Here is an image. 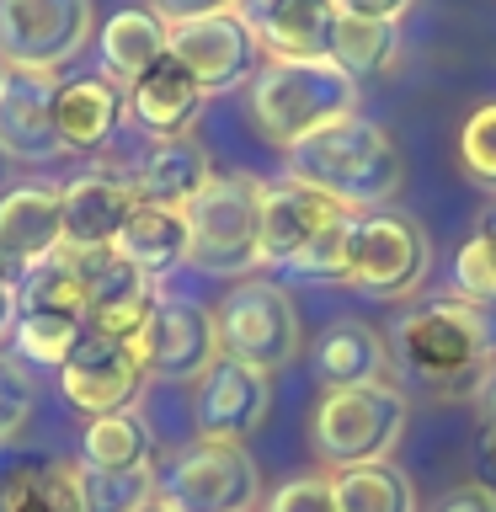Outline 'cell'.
Wrapping results in <instances>:
<instances>
[{
	"mask_svg": "<svg viewBox=\"0 0 496 512\" xmlns=\"http://www.w3.org/2000/svg\"><path fill=\"white\" fill-rule=\"evenodd\" d=\"M240 22L251 27L262 59H331L336 0H240Z\"/></svg>",
	"mask_w": 496,
	"mask_h": 512,
	"instance_id": "cell-16",
	"label": "cell"
},
{
	"mask_svg": "<svg viewBox=\"0 0 496 512\" xmlns=\"http://www.w3.org/2000/svg\"><path fill=\"white\" fill-rule=\"evenodd\" d=\"M16 310H64V315H86V283L70 262V251H48L32 267L16 272Z\"/></svg>",
	"mask_w": 496,
	"mask_h": 512,
	"instance_id": "cell-29",
	"label": "cell"
},
{
	"mask_svg": "<svg viewBox=\"0 0 496 512\" xmlns=\"http://www.w3.org/2000/svg\"><path fill=\"white\" fill-rule=\"evenodd\" d=\"M331 59L342 64L352 80L384 75V70L400 59V27H390V22H363V16H336Z\"/></svg>",
	"mask_w": 496,
	"mask_h": 512,
	"instance_id": "cell-30",
	"label": "cell"
},
{
	"mask_svg": "<svg viewBox=\"0 0 496 512\" xmlns=\"http://www.w3.org/2000/svg\"><path fill=\"white\" fill-rule=\"evenodd\" d=\"M112 251H118L128 267H139L144 278H160V272L187 262V214L139 198L134 214L123 219L118 240H112Z\"/></svg>",
	"mask_w": 496,
	"mask_h": 512,
	"instance_id": "cell-24",
	"label": "cell"
},
{
	"mask_svg": "<svg viewBox=\"0 0 496 512\" xmlns=\"http://www.w3.org/2000/svg\"><path fill=\"white\" fill-rule=\"evenodd\" d=\"M411 422V400L400 384H347L326 390L310 416V448L326 470H352V464L390 459Z\"/></svg>",
	"mask_w": 496,
	"mask_h": 512,
	"instance_id": "cell-5",
	"label": "cell"
},
{
	"mask_svg": "<svg viewBox=\"0 0 496 512\" xmlns=\"http://www.w3.org/2000/svg\"><path fill=\"white\" fill-rule=\"evenodd\" d=\"M96 0H0V59L6 70L59 75L86 54Z\"/></svg>",
	"mask_w": 496,
	"mask_h": 512,
	"instance_id": "cell-9",
	"label": "cell"
},
{
	"mask_svg": "<svg viewBox=\"0 0 496 512\" xmlns=\"http://www.w3.org/2000/svg\"><path fill=\"white\" fill-rule=\"evenodd\" d=\"M80 496H86V512H139L160 496V480L155 470H91V464H80Z\"/></svg>",
	"mask_w": 496,
	"mask_h": 512,
	"instance_id": "cell-32",
	"label": "cell"
},
{
	"mask_svg": "<svg viewBox=\"0 0 496 512\" xmlns=\"http://www.w3.org/2000/svg\"><path fill=\"white\" fill-rule=\"evenodd\" d=\"M203 102H208L203 86H198V80H192L171 54L160 59L155 70H144L134 86H128V112H134V123H139L150 139L192 134V123H198Z\"/></svg>",
	"mask_w": 496,
	"mask_h": 512,
	"instance_id": "cell-22",
	"label": "cell"
},
{
	"mask_svg": "<svg viewBox=\"0 0 496 512\" xmlns=\"http://www.w3.org/2000/svg\"><path fill=\"white\" fill-rule=\"evenodd\" d=\"M128 118V86H118L107 70L102 75H80L64 80L54 96V128L64 150H102L118 134V123Z\"/></svg>",
	"mask_w": 496,
	"mask_h": 512,
	"instance_id": "cell-21",
	"label": "cell"
},
{
	"mask_svg": "<svg viewBox=\"0 0 496 512\" xmlns=\"http://www.w3.org/2000/svg\"><path fill=\"white\" fill-rule=\"evenodd\" d=\"M86 342V315H64V310H32V315H16V358L32 363V368H64L70 352Z\"/></svg>",
	"mask_w": 496,
	"mask_h": 512,
	"instance_id": "cell-31",
	"label": "cell"
},
{
	"mask_svg": "<svg viewBox=\"0 0 496 512\" xmlns=\"http://www.w3.org/2000/svg\"><path fill=\"white\" fill-rule=\"evenodd\" d=\"M272 374L235 358H219L192 384V427L208 443H246L272 411Z\"/></svg>",
	"mask_w": 496,
	"mask_h": 512,
	"instance_id": "cell-14",
	"label": "cell"
},
{
	"mask_svg": "<svg viewBox=\"0 0 496 512\" xmlns=\"http://www.w3.org/2000/svg\"><path fill=\"white\" fill-rule=\"evenodd\" d=\"M155 480L160 502H171L176 512H256V502H262V470L246 454V443L198 438Z\"/></svg>",
	"mask_w": 496,
	"mask_h": 512,
	"instance_id": "cell-10",
	"label": "cell"
},
{
	"mask_svg": "<svg viewBox=\"0 0 496 512\" xmlns=\"http://www.w3.org/2000/svg\"><path fill=\"white\" fill-rule=\"evenodd\" d=\"M128 182L144 203H160V208H187L198 192L214 182V160L192 134H176V139H150L128 171Z\"/></svg>",
	"mask_w": 496,
	"mask_h": 512,
	"instance_id": "cell-20",
	"label": "cell"
},
{
	"mask_svg": "<svg viewBox=\"0 0 496 512\" xmlns=\"http://www.w3.org/2000/svg\"><path fill=\"white\" fill-rule=\"evenodd\" d=\"M64 80L59 75H32L11 70L6 91H0V150L22 166H48L54 155H64L59 128H54V96Z\"/></svg>",
	"mask_w": 496,
	"mask_h": 512,
	"instance_id": "cell-17",
	"label": "cell"
},
{
	"mask_svg": "<svg viewBox=\"0 0 496 512\" xmlns=\"http://www.w3.org/2000/svg\"><path fill=\"white\" fill-rule=\"evenodd\" d=\"M64 246V198L59 187H11L0 198V278L16 283V272L38 256Z\"/></svg>",
	"mask_w": 496,
	"mask_h": 512,
	"instance_id": "cell-19",
	"label": "cell"
},
{
	"mask_svg": "<svg viewBox=\"0 0 496 512\" xmlns=\"http://www.w3.org/2000/svg\"><path fill=\"white\" fill-rule=\"evenodd\" d=\"M390 358L406 379L427 390H475L496 368L491 320L480 304L459 299L454 288L438 299L411 304L390 331Z\"/></svg>",
	"mask_w": 496,
	"mask_h": 512,
	"instance_id": "cell-1",
	"label": "cell"
},
{
	"mask_svg": "<svg viewBox=\"0 0 496 512\" xmlns=\"http://www.w3.org/2000/svg\"><path fill=\"white\" fill-rule=\"evenodd\" d=\"M16 315H22L16 310V283L0 278V352H6V342L16 336Z\"/></svg>",
	"mask_w": 496,
	"mask_h": 512,
	"instance_id": "cell-39",
	"label": "cell"
},
{
	"mask_svg": "<svg viewBox=\"0 0 496 512\" xmlns=\"http://www.w3.org/2000/svg\"><path fill=\"white\" fill-rule=\"evenodd\" d=\"M288 176L320 187L352 214H374V208H390L406 192V155L379 123L352 112V118L294 144L288 150Z\"/></svg>",
	"mask_w": 496,
	"mask_h": 512,
	"instance_id": "cell-2",
	"label": "cell"
},
{
	"mask_svg": "<svg viewBox=\"0 0 496 512\" xmlns=\"http://www.w3.org/2000/svg\"><path fill=\"white\" fill-rule=\"evenodd\" d=\"M336 512H416V486L395 459L331 470Z\"/></svg>",
	"mask_w": 496,
	"mask_h": 512,
	"instance_id": "cell-27",
	"label": "cell"
},
{
	"mask_svg": "<svg viewBox=\"0 0 496 512\" xmlns=\"http://www.w3.org/2000/svg\"><path fill=\"white\" fill-rule=\"evenodd\" d=\"M352 112H358V80L336 59H262V70L251 75V118L283 155Z\"/></svg>",
	"mask_w": 496,
	"mask_h": 512,
	"instance_id": "cell-4",
	"label": "cell"
},
{
	"mask_svg": "<svg viewBox=\"0 0 496 512\" xmlns=\"http://www.w3.org/2000/svg\"><path fill=\"white\" fill-rule=\"evenodd\" d=\"M470 240H475V246H480V251H486V262L496 267V203H491V208H486V214H480V219H475V230H470Z\"/></svg>",
	"mask_w": 496,
	"mask_h": 512,
	"instance_id": "cell-41",
	"label": "cell"
},
{
	"mask_svg": "<svg viewBox=\"0 0 496 512\" xmlns=\"http://www.w3.org/2000/svg\"><path fill=\"white\" fill-rule=\"evenodd\" d=\"M235 6H240V0H150V11H155L166 27L198 22V16H219V11H235Z\"/></svg>",
	"mask_w": 496,
	"mask_h": 512,
	"instance_id": "cell-36",
	"label": "cell"
},
{
	"mask_svg": "<svg viewBox=\"0 0 496 512\" xmlns=\"http://www.w3.org/2000/svg\"><path fill=\"white\" fill-rule=\"evenodd\" d=\"M432 512H496V491L486 480H464V486H448Z\"/></svg>",
	"mask_w": 496,
	"mask_h": 512,
	"instance_id": "cell-37",
	"label": "cell"
},
{
	"mask_svg": "<svg viewBox=\"0 0 496 512\" xmlns=\"http://www.w3.org/2000/svg\"><path fill=\"white\" fill-rule=\"evenodd\" d=\"M96 43H102L107 75L118 80V86H134L144 70H155V64L171 54V27L160 22L155 11L128 6L118 16H107V27H102V38H96Z\"/></svg>",
	"mask_w": 496,
	"mask_h": 512,
	"instance_id": "cell-26",
	"label": "cell"
},
{
	"mask_svg": "<svg viewBox=\"0 0 496 512\" xmlns=\"http://www.w3.org/2000/svg\"><path fill=\"white\" fill-rule=\"evenodd\" d=\"M32 406H38V384H32L27 363H16V358L0 352V443L27 427Z\"/></svg>",
	"mask_w": 496,
	"mask_h": 512,
	"instance_id": "cell-34",
	"label": "cell"
},
{
	"mask_svg": "<svg viewBox=\"0 0 496 512\" xmlns=\"http://www.w3.org/2000/svg\"><path fill=\"white\" fill-rule=\"evenodd\" d=\"M59 390L75 411L86 416H112L128 411L144 390V368L134 358L128 342H107V336H91L70 352V363L59 368Z\"/></svg>",
	"mask_w": 496,
	"mask_h": 512,
	"instance_id": "cell-15",
	"label": "cell"
},
{
	"mask_svg": "<svg viewBox=\"0 0 496 512\" xmlns=\"http://www.w3.org/2000/svg\"><path fill=\"white\" fill-rule=\"evenodd\" d=\"M352 219V208L299 176L262 182V267H283L310 283H342Z\"/></svg>",
	"mask_w": 496,
	"mask_h": 512,
	"instance_id": "cell-3",
	"label": "cell"
},
{
	"mask_svg": "<svg viewBox=\"0 0 496 512\" xmlns=\"http://www.w3.org/2000/svg\"><path fill=\"white\" fill-rule=\"evenodd\" d=\"M80 448H86L91 470H155V432L134 406L112 416H91Z\"/></svg>",
	"mask_w": 496,
	"mask_h": 512,
	"instance_id": "cell-28",
	"label": "cell"
},
{
	"mask_svg": "<svg viewBox=\"0 0 496 512\" xmlns=\"http://www.w3.org/2000/svg\"><path fill=\"white\" fill-rule=\"evenodd\" d=\"M219 326V352L235 363H251L262 374H278L299 358L304 326L294 310V294L272 278H240L230 288V299L214 310Z\"/></svg>",
	"mask_w": 496,
	"mask_h": 512,
	"instance_id": "cell-7",
	"label": "cell"
},
{
	"mask_svg": "<svg viewBox=\"0 0 496 512\" xmlns=\"http://www.w3.org/2000/svg\"><path fill=\"white\" fill-rule=\"evenodd\" d=\"M262 512H336L331 475H326V470H315V475L283 480V486L267 496V507H262Z\"/></svg>",
	"mask_w": 496,
	"mask_h": 512,
	"instance_id": "cell-35",
	"label": "cell"
},
{
	"mask_svg": "<svg viewBox=\"0 0 496 512\" xmlns=\"http://www.w3.org/2000/svg\"><path fill=\"white\" fill-rule=\"evenodd\" d=\"M128 347H134L144 379H166V384H198L224 358L214 310H203L192 299H155L150 320L134 331Z\"/></svg>",
	"mask_w": 496,
	"mask_h": 512,
	"instance_id": "cell-11",
	"label": "cell"
},
{
	"mask_svg": "<svg viewBox=\"0 0 496 512\" xmlns=\"http://www.w3.org/2000/svg\"><path fill=\"white\" fill-rule=\"evenodd\" d=\"M187 262L208 278H251L262 267V182L219 176L187 208Z\"/></svg>",
	"mask_w": 496,
	"mask_h": 512,
	"instance_id": "cell-6",
	"label": "cell"
},
{
	"mask_svg": "<svg viewBox=\"0 0 496 512\" xmlns=\"http://www.w3.org/2000/svg\"><path fill=\"white\" fill-rule=\"evenodd\" d=\"M459 166L475 187L496 192V102L475 107L459 128Z\"/></svg>",
	"mask_w": 496,
	"mask_h": 512,
	"instance_id": "cell-33",
	"label": "cell"
},
{
	"mask_svg": "<svg viewBox=\"0 0 496 512\" xmlns=\"http://www.w3.org/2000/svg\"><path fill=\"white\" fill-rule=\"evenodd\" d=\"M139 512H176V507H171V502H160V496H155V502H144Z\"/></svg>",
	"mask_w": 496,
	"mask_h": 512,
	"instance_id": "cell-43",
	"label": "cell"
},
{
	"mask_svg": "<svg viewBox=\"0 0 496 512\" xmlns=\"http://www.w3.org/2000/svg\"><path fill=\"white\" fill-rule=\"evenodd\" d=\"M416 0H336V11L342 16H363V22H390L400 27V16H406Z\"/></svg>",
	"mask_w": 496,
	"mask_h": 512,
	"instance_id": "cell-38",
	"label": "cell"
},
{
	"mask_svg": "<svg viewBox=\"0 0 496 512\" xmlns=\"http://www.w3.org/2000/svg\"><path fill=\"white\" fill-rule=\"evenodd\" d=\"M390 342L358 315L331 320L326 331L315 336V374L326 390H347V384H384L390 379Z\"/></svg>",
	"mask_w": 496,
	"mask_h": 512,
	"instance_id": "cell-23",
	"label": "cell"
},
{
	"mask_svg": "<svg viewBox=\"0 0 496 512\" xmlns=\"http://www.w3.org/2000/svg\"><path fill=\"white\" fill-rule=\"evenodd\" d=\"M171 59L203 86V96L251 86V75L262 70V48H256L251 27L240 22V11L198 16V22L171 27Z\"/></svg>",
	"mask_w": 496,
	"mask_h": 512,
	"instance_id": "cell-12",
	"label": "cell"
},
{
	"mask_svg": "<svg viewBox=\"0 0 496 512\" xmlns=\"http://www.w3.org/2000/svg\"><path fill=\"white\" fill-rule=\"evenodd\" d=\"M475 459L486 470V486L496 491V422H480V438H475Z\"/></svg>",
	"mask_w": 496,
	"mask_h": 512,
	"instance_id": "cell-40",
	"label": "cell"
},
{
	"mask_svg": "<svg viewBox=\"0 0 496 512\" xmlns=\"http://www.w3.org/2000/svg\"><path fill=\"white\" fill-rule=\"evenodd\" d=\"M6 75H11V70H6V59H0V91H6Z\"/></svg>",
	"mask_w": 496,
	"mask_h": 512,
	"instance_id": "cell-45",
	"label": "cell"
},
{
	"mask_svg": "<svg viewBox=\"0 0 496 512\" xmlns=\"http://www.w3.org/2000/svg\"><path fill=\"white\" fill-rule=\"evenodd\" d=\"M70 251V246H64ZM70 262L86 283V331L107 342H134V331L155 310V278L128 267L118 251H70Z\"/></svg>",
	"mask_w": 496,
	"mask_h": 512,
	"instance_id": "cell-13",
	"label": "cell"
},
{
	"mask_svg": "<svg viewBox=\"0 0 496 512\" xmlns=\"http://www.w3.org/2000/svg\"><path fill=\"white\" fill-rule=\"evenodd\" d=\"M432 267V240L416 219L374 208V214L352 219L347 235V288H358L368 299H406L422 288Z\"/></svg>",
	"mask_w": 496,
	"mask_h": 512,
	"instance_id": "cell-8",
	"label": "cell"
},
{
	"mask_svg": "<svg viewBox=\"0 0 496 512\" xmlns=\"http://www.w3.org/2000/svg\"><path fill=\"white\" fill-rule=\"evenodd\" d=\"M480 416H486V422H496V368L480 379Z\"/></svg>",
	"mask_w": 496,
	"mask_h": 512,
	"instance_id": "cell-42",
	"label": "cell"
},
{
	"mask_svg": "<svg viewBox=\"0 0 496 512\" xmlns=\"http://www.w3.org/2000/svg\"><path fill=\"white\" fill-rule=\"evenodd\" d=\"M0 512H86L80 464L70 459H22L0 470Z\"/></svg>",
	"mask_w": 496,
	"mask_h": 512,
	"instance_id": "cell-25",
	"label": "cell"
},
{
	"mask_svg": "<svg viewBox=\"0 0 496 512\" xmlns=\"http://www.w3.org/2000/svg\"><path fill=\"white\" fill-rule=\"evenodd\" d=\"M64 198V246L70 251H112L123 219L134 214L139 192L128 182V171H86L70 187H59Z\"/></svg>",
	"mask_w": 496,
	"mask_h": 512,
	"instance_id": "cell-18",
	"label": "cell"
},
{
	"mask_svg": "<svg viewBox=\"0 0 496 512\" xmlns=\"http://www.w3.org/2000/svg\"><path fill=\"white\" fill-rule=\"evenodd\" d=\"M6 176H11V155L0 150V187H6Z\"/></svg>",
	"mask_w": 496,
	"mask_h": 512,
	"instance_id": "cell-44",
	"label": "cell"
}]
</instances>
